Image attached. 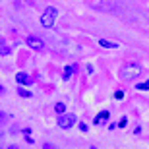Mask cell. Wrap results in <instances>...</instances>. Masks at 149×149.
I'll return each mask as SVG.
<instances>
[{"instance_id": "obj_9", "label": "cell", "mask_w": 149, "mask_h": 149, "mask_svg": "<svg viewBox=\"0 0 149 149\" xmlns=\"http://www.w3.org/2000/svg\"><path fill=\"white\" fill-rule=\"evenodd\" d=\"M54 111L58 112V114H64V112H66V105H64V103H56V105H54Z\"/></svg>"}, {"instance_id": "obj_3", "label": "cell", "mask_w": 149, "mask_h": 149, "mask_svg": "<svg viewBox=\"0 0 149 149\" xmlns=\"http://www.w3.org/2000/svg\"><path fill=\"white\" fill-rule=\"evenodd\" d=\"M77 122V118H76V114H58V126L62 128V130H70V128L74 126Z\"/></svg>"}, {"instance_id": "obj_6", "label": "cell", "mask_w": 149, "mask_h": 149, "mask_svg": "<svg viewBox=\"0 0 149 149\" xmlns=\"http://www.w3.org/2000/svg\"><path fill=\"white\" fill-rule=\"evenodd\" d=\"M16 81H17V83H22V85H31V83H33V79H31L27 74L19 72V74L16 76Z\"/></svg>"}, {"instance_id": "obj_19", "label": "cell", "mask_w": 149, "mask_h": 149, "mask_svg": "<svg viewBox=\"0 0 149 149\" xmlns=\"http://www.w3.org/2000/svg\"><path fill=\"white\" fill-rule=\"evenodd\" d=\"M10 149H17V147H16V145H12V147H10Z\"/></svg>"}, {"instance_id": "obj_17", "label": "cell", "mask_w": 149, "mask_h": 149, "mask_svg": "<svg viewBox=\"0 0 149 149\" xmlns=\"http://www.w3.org/2000/svg\"><path fill=\"white\" fill-rule=\"evenodd\" d=\"M2 93H4V87H0V95H2Z\"/></svg>"}, {"instance_id": "obj_15", "label": "cell", "mask_w": 149, "mask_h": 149, "mask_svg": "<svg viewBox=\"0 0 149 149\" xmlns=\"http://www.w3.org/2000/svg\"><path fill=\"white\" fill-rule=\"evenodd\" d=\"M43 149H56V147H54L52 143H45V145H43Z\"/></svg>"}, {"instance_id": "obj_1", "label": "cell", "mask_w": 149, "mask_h": 149, "mask_svg": "<svg viewBox=\"0 0 149 149\" xmlns=\"http://www.w3.org/2000/svg\"><path fill=\"white\" fill-rule=\"evenodd\" d=\"M143 68L138 66V64H126V66L120 70V77L122 79H136V77L141 74Z\"/></svg>"}, {"instance_id": "obj_18", "label": "cell", "mask_w": 149, "mask_h": 149, "mask_svg": "<svg viewBox=\"0 0 149 149\" xmlns=\"http://www.w3.org/2000/svg\"><path fill=\"white\" fill-rule=\"evenodd\" d=\"M25 2H27V4H31V2H33V0H25Z\"/></svg>"}, {"instance_id": "obj_7", "label": "cell", "mask_w": 149, "mask_h": 149, "mask_svg": "<svg viewBox=\"0 0 149 149\" xmlns=\"http://www.w3.org/2000/svg\"><path fill=\"white\" fill-rule=\"evenodd\" d=\"M77 64H70V66H66V70L62 72V79H70V76H72L74 72H77Z\"/></svg>"}, {"instance_id": "obj_8", "label": "cell", "mask_w": 149, "mask_h": 149, "mask_svg": "<svg viewBox=\"0 0 149 149\" xmlns=\"http://www.w3.org/2000/svg\"><path fill=\"white\" fill-rule=\"evenodd\" d=\"M99 45L103 47V49H118V43L109 41V39H99Z\"/></svg>"}, {"instance_id": "obj_4", "label": "cell", "mask_w": 149, "mask_h": 149, "mask_svg": "<svg viewBox=\"0 0 149 149\" xmlns=\"http://www.w3.org/2000/svg\"><path fill=\"white\" fill-rule=\"evenodd\" d=\"M25 43H27V47H29V49H33L35 52H41V50H45L43 39L37 37V35H29V37L25 39Z\"/></svg>"}, {"instance_id": "obj_5", "label": "cell", "mask_w": 149, "mask_h": 149, "mask_svg": "<svg viewBox=\"0 0 149 149\" xmlns=\"http://www.w3.org/2000/svg\"><path fill=\"white\" fill-rule=\"evenodd\" d=\"M109 118H111V112H109V111H101L99 114L93 118V124H95V126H103V124L109 122Z\"/></svg>"}, {"instance_id": "obj_2", "label": "cell", "mask_w": 149, "mask_h": 149, "mask_svg": "<svg viewBox=\"0 0 149 149\" xmlns=\"http://www.w3.org/2000/svg\"><path fill=\"white\" fill-rule=\"evenodd\" d=\"M56 16H58V12H56V8H52V6H49L47 10L43 12V16H41V25L43 27H52L56 22Z\"/></svg>"}, {"instance_id": "obj_13", "label": "cell", "mask_w": 149, "mask_h": 149, "mask_svg": "<svg viewBox=\"0 0 149 149\" xmlns=\"http://www.w3.org/2000/svg\"><path fill=\"white\" fill-rule=\"evenodd\" d=\"M126 124H128V120H126V118H122V120L118 122V126H120V128H126Z\"/></svg>"}, {"instance_id": "obj_16", "label": "cell", "mask_w": 149, "mask_h": 149, "mask_svg": "<svg viewBox=\"0 0 149 149\" xmlns=\"http://www.w3.org/2000/svg\"><path fill=\"white\" fill-rule=\"evenodd\" d=\"M4 122H6V114H2V112H0V126H2Z\"/></svg>"}, {"instance_id": "obj_14", "label": "cell", "mask_w": 149, "mask_h": 149, "mask_svg": "<svg viewBox=\"0 0 149 149\" xmlns=\"http://www.w3.org/2000/svg\"><path fill=\"white\" fill-rule=\"evenodd\" d=\"M79 130H81V132H87V126H85L83 122H79Z\"/></svg>"}, {"instance_id": "obj_10", "label": "cell", "mask_w": 149, "mask_h": 149, "mask_svg": "<svg viewBox=\"0 0 149 149\" xmlns=\"http://www.w3.org/2000/svg\"><path fill=\"white\" fill-rule=\"evenodd\" d=\"M136 89H138V91H149V79H147V81H143V83H138Z\"/></svg>"}, {"instance_id": "obj_12", "label": "cell", "mask_w": 149, "mask_h": 149, "mask_svg": "<svg viewBox=\"0 0 149 149\" xmlns=\"http://www.w3.org/2000/svg\"><path fill=\"white\" fill-rule=\"evenodd\" d=\"M114 99H124V91H116V93H114Z\"/></svg>"}, {"instance_id": "obj_11", "label": "cell", "mask_w": 149, "mask_h": 149, "mask_svg": "<svg viewBox=\"0 0 149 149\" xmlns=\"http://www.w3.org/2000/svg\"><path fill=\"white\" fill-rule=\"evenodd\" d=\"M17 93H19V95H22V97H25V99H29V97H33V95H31V93H29V91H25V89H22V87H19V89H17Z\"/></svg>"}]
</instances>
